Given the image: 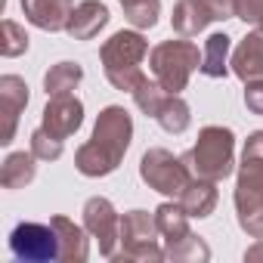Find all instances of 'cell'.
<instances>
[{
  "mask_svg": "<svg viewBox=\"0 0 263 263\" xmlns=\"http://www.w3.org/2000/svg\"><path fill=\"white\" fill-rule=\"evenodd\" d=\"M130 140H134V118L121 105H105L93 124V137L74 152V167L96 180V177H108L121 167Z\"/></svg>",
  "mask_w": 263,
  "mask_h": 263,
  "instance_id": "1",
  "label": "cell"
},
{
  "mask_svg": "<svg viewBox=\"0 0 263 263\" xmlns=\"http://www.w3.org/2000/svg\"><path fill=\"white\" fill-rule=\"evenodd\" d=\"M149 56V41L143 37V31H115L102 50H99V59H102V71L108 78V84L115 90H127L134 93L146 71H143V59Z\"/></svg>",
  "mask_w": 263,
  "mask_h": 263,
  "instance_id": "2",
  "label": "cell"
},
{
  "mask_svg": "<svg viewBox=\"0 0 263 263\" xmlns=\"http://www.w3.org/2000/svg\"><path fill=\"white\" fill-rule=\"evenodd\" d=\"M183 161L195 180L223 183L235 167V134L229 127H220V124L201 127L198 143L183 155Z\"/></svg>",
  "mask_w": 263,
  "mask_h": 263,
  "instance_id": "3",
  "label": "cell"
},
{
  "mask_svg": "<svg viewBox=\"0 0 263 263\" xmlns=\"http://www.w3.org/2000/svg\"><path fill=\"white\" fill-rule=\"evenodd\" d=\"M149 68L167 93L186 90L192 71L201 68V53L192 41H161L149 50Z\"/></svg>",
  "mask_w": 263,
  "mask_h": 263,
  "instance_id": "4",
  "label": "cell"
},
{
  "mask_svg": "<svg viewBox=\"0 0 263 263\" xmlns=\"http://www.w3.org/2000/svg\"><path fill=\"white\" fill-rule=\"evenodd\" d=\"M158 226L155 214L149 211H127L121 217V251H115L108 260L124 263V260H137V263H158L164 260V248L158 245Z\"/></svg>",
  "mask_w": 263,
  "mask_h": 263,
  "instance_id": "5",
  "label": "cell"
},
{
  "mask_svg": "<svg viewBox=\"0 0 263 263\" xmlns=\"http://www.w3.org/2000/svg\"><path fill=\"white\" fill-rule=\"evenodd\" d=\"M140 177L149 189H155L167 198H180L183 189L192 183V174H189L186 161L177 158L167 149H149L140 158Z\"/></svg>",
  "mask_w": 263,
  "mask_h": 263,
  "instance_id": "6",
  "label": "cell"
},
{
  "mask_svg": "<svg viewBox=\"0 0 263 263\" xmlns=\"http://www.w3.org/2000/svg\"><path fill=\"white\" fill-rule=\"evenodd\" d=\"M10 251L25 263H50L59 260V238L50 223H19L10 232Z\"/></svg>",
  "mask_w": 263,
  "mask_h": 263,
  "instance_id": "7",
  "label": "cell"
},
{
  "mask_svg": "<svg viewBox=\"0 0 263 263\" xmlns=\"http://www.w3.org/2000/svg\"><path fill=\"white\" fill-rule=\"evenodd\" d=\"M81 214H84V229L90 232V238L99 241V254L111 257L121 245V214L115 211V204L102 195H93L87 198Z\"/></svg>",
  "mask_w": 263,
  "mask_h": 263,
  "instance_id": "8",
  "label": "cell"
},
{
  "mask_svg": "<svg viewBox=\"0 0 263 263\" xmlns=\"http://www.w3.org/2000/svg\"><path fill=\"white\" fill-rule=\"evenodd\" d=\"M84 124V102L74 93H59L47 99V108L41 115V127H47L53 137L68 140L71 134H78Z\"/></svg>",
  "mask_w": 263,
  "mask_h": 263,
  "instance_id": "9",
  "label": "cell"
},
{
  "mask_svg": "<svg viewBox=\"0 0 263 263\" xmlns=\"http://www.w3.org/2000/svg\"><path fill=\"white\" fill-rule=\"evenodd\" d=\"M28 105V84L19 74H4L0 78V111H4V134H0V146H10L19 127V115Z\"/></svg>",
  "mask_w": 263,
  "mask_h": 263,
  "instance_id": "10",
  "label": "cell"
},
{
  "mask_svg": "<svg viewBox=\"0 0 263 263\" xmlns=\"http://www.w3.org/2000/svg\"><path fill=\"white\" fill-rule=\"evenodd\" d=\"M108 7L99 4V0H81L74 4L71 16H68V25H65V34L71 41H93L105 25H108Z\"/></svg>",
  "mask_w": 263,
  "mask_h": 263,
  "instance_id": "11",
  "label": "cell"
},
{
  "mask_svg": "<svg viewBox=\"0 0 263 263\" xmlns=\"http://www.w3.org/2000/svg\"><path fill=\"white\" fill-rule=\"evenodd\" d=\"M25 19L41 31H65L74 0H19Z\"/></svg>",
  "mask_w": 263,
  "mask_h": 263,
  "instance_id": "12",
  "label": "cell"
},
{
  "mask_svg": "<svg viewBox=\"0 0 263 263\" xmlns=\"http://www.w3.org/2000/svg\"><path fill=\"white\" fill-rule=\"evenodd\" d=\"M50 226L56 229V238H59V260L62 263H84L90 257V232L84 226H78L74 220L56 214L50 217Z\"/></svg>",
  "mask_w": 263,
  "mask_h": 263,
  "instance_id": "13",
  "label": "cell"
},
{
  "mask_svg": "<svg viewBox=\"0 0 263 263\" xmlns=\"http://www.w3.org/2000/svg\"><path fill=\"white\" fill-rule=\"evenodd\" d=\"M229 68L245 84L263 78V31H251L245 34V41H238V47L232 50Z\"/></svg>",
  "mask_w": 263,
  "mask_h": 263,
  "instance_id": "14",
  "label": "cell"
},
{
  "mask_svg": "<svg viewBox=\"0 0 263 263\" xmlns=\"http://www.w3.org/2000/svg\"><path fill=\"white\" fill-rule=\"evenodd\" d=\"M235 186L251 189V192H263V130H254V134L245 140Z\"/></svg>",
  "mask_w": 263,
  "mask_h": 263,
  "instance_id": "15",
  "label": "cell"
},
{
  "mask_svg": "<svg viewBox=\"0 0 263 263\" xmlns=\"http://www.w3.org/2000/svg\"><path fill=\"white\" fill-rule=\"evenodd\" d=\"M211 22H214V13L208 10L204 0H177L174 16H171V25L180 37H195Z\"/></svg>",
  "mask_w": 263,
  "mask_h": 263,
  "instance_id": "16",
  "label": "cell"
},
{
  "mask_svg": "<svg viewBox=\"0 0 263 263\" xmlns=\"http://www.w3.org/2000/svg\"><path fill=\"white\" fill-rule=\"evenodd\" d=\"M155 226H158V232H161V238H164V248L167 245H177V241H183V238H189L192 235V229H189V214L183 211V204L174 198V201H161L158 208H155Z\"/></svg>",
  "mask_w": 263,
  "mask_h": 263,
  "instance_id": "17",
  "label": "cell"
},
{
  "mask_svg": "<svg viewBox=\"0 0 263 263\" xmlns=\"http://www.w3.org/2000/svg\"><path fill=\"white\" fill-rule=\"evenodd\" d=\"M232 201H235V217H238L241 232H248L251 238H263V192L235 186Z\"/></svg>",
  "mask_w": 263,
  "mask_h": 263,
  "instance_id": "18",
  "label": "cell"
},
{
  "mask_svg": "<svg viewBox=\"0 0 263 263\" xmlns=\"http://www.w3.org/2000/svg\"><path fill=\"white\" fill-rule=\"evenodd\" d=\"M229 59H232V37L217 31L204 41V53H201V74L204 78H226L232 68H229Z\"/></svg>",
  "mask_w": 263,
  "mask_h": 263,
  "instance_id": "19",
  "label": "cell"
},
{
  "mask_svg": "<svg viewBox=\"0 0 263 263\" xmlns=\"http://www.w3.org/2000/svg\"><path fill=\"white\" fill-rule=\"evenodd\" d=\"M217 198H220V195H217V183H211V180H195V177H192V183L183 189V195H180L177 201L183 204V211H186L189 217L204 220V217L214 214Z\"/></svg>",
  "mask_w": 263,
  "mask_h": 263,
  "instance_id": "20",
  "label": "cell"
},
{
  "mask_svg": "<svg viewBox=\"0 0 263 263\" xmlns=\"http://www.w3.org/2000/svg\"><path fill=\"white\" fill-rule=\"evenodd\" d=\"M37 155L34 152H13L0 167V186L4 189H25L37 177Z\"/></svg>",
  "mask_w": 263,
  "mask_h": 263,
  "instance_id": "21",
  "label": "cell"
},
{
  "mask_svg": "<svg viewBox=\"0 0 263 263\" xmlns=\"http://www.w3.org/2000/svg\"><path fill=\"white\" fill-rule=\"evenodd\" d=\"M155 121L161 124V130L180 137V134H186L189 124H192V108H189V102L180 93H167V99H164L161 111L155 115Z\"/></svg>",
  "mask_w": 263,
  "mask_h": 263,
  "instance_id": "22",
  "label": "cell"
},
{
  "mask_svg": "<svg viewBox=\"0 0 263 263\" xmlns=\"http://www.w3.org/2000/svg\"><path fill=\"white\" fill-rule=\"evenodd\" d=\"M81 81H84V68H81L78 62H68V59H65V62H56V65L47 68V74H44V90H47V96L74 93Z\"/></svg>",
  "mask_w": 263,
  "mask_h": 263,
  "instance_id": "23",
  "label": "cell"
},
{
  "mask_svg": "<svg viewBox=\"0 0 263 263\" xmlns=\"http://www.w3.org/2000/svg\"><path fill=\"white\" fill-rule=\"evenodd\" d=\"M124 7V16L127 22L146 31V28H155L158 25V16H161V0H121Z\"/></svg>",
  "mask_w": 263,
  "mask_h": 263,
  "instance_id": "24",
  "label": "cell"
},
{
  "mask_svg": "<svg viewBox=\"0 0 263 263\" xmlns=\"http://www.w3.org/2000/svg\"><path fill=\"white\" fill-rule=\"evenodd\" d=\"M134 96V102H137V108L146 115V118H155L158 111H161V105H164V99H167V90L158 84V81H149V74L143 78V84L130 93Z\"/></svg>",
  "mask_w": 263,
  "mask_h": 263,
  "instance_id": "25",
  "label": "cell"
},
{
  "mask_svg": "<svg viewBox=\"0 0 263 263\" xmlns=\"http://www.w3.org/2000/svg\"><path fill=\"white\" fill-rule=\"evenodd\" d=\"M164 260H174V263H198V260H211V248L192 232L189 238L177 241V245H167L164 248Z\"/></svg>",
  "mask_w": 263,
  "mask_h": 263,
  "instance_id": "26",
  "label": "cell"
},
{
  "mask_svg": "<svg viewBox=\"0 0 263 263\" xmlns=\"http://www.w3.org/2000/svg\"><path fill=\"white\" fill-rule=\"evenodd\" d=\"M0 53H4L7 59H16L22 53H28V34L19 22L13 19H4L0 22Z\"/></svg>",
  "mask_w": 263,
  "mask_h": 263,
  "instance_id": "27",
  "label": "cell"
},
{
  "mask_svg": "<svg viewBox=\"0 0 263 263\" xmlns=\"http://www.w3.org/2000/svg\"><path fill=\"white\" fill-rule=\"evenodd\" d=\"M65 140H59V137H53L47 127H37L34 134H31V152L37 155V161H59L62 158V146Z\"/></svg>",
  "mask_w": 263,
  "mask_h": 263,
  "instance_id": "28",
  "label": "cell"
},
{
  "mask_svg": "<svg viewBox=\"0 0 263 263\" xmlns=\"http://www.w3.org/2000/svg\"><path fill=\"white\" fill-rule=\"evenodd\" d=\"M235 19L263 31V0H235Z\"/></svg>",
  "mask_w": 263,
  "mask_h": 263,
  "instance_id": "29",
  "label": "cell"
},
{
  "mask_svg": "<svg viewBox=\"0 0 263 263\" xmlns=\"http://www.w3.org/2000/svg\"><path fill=\"white\" fill-rule=\"evenodd\" d=\"M245 105H248V111L263 118V78L245 84Z\"/></svg>",
  "mask_w": 263,
  "mask_h": 263,
  "instance_id": "30",
  "label": "cell"
},
{
  "mask_svg": "<svg viewBox=\"0 0 263 263\" xmlns=\"http://www.w3.org/2000/svg\"><path fill=\"white\" fill-rule=\"evenodd\" d=\"M208 10L214 13V22H223V19H235V0H204Z\"/></svg>",
  "mask_w": 263,
  "mask_h": 263,
  "instance_id": "31",
  "label": "cell"
},
{
  "mask_svg": "<svg viewBox=\"0 0 263 263\" xmlns=\"http://www.w3.org/2000/svg\"><path fill=\"white\" fill-rule=\"evenodd\" d=\"M260 260H263V238H257V245L245 251V263H260Z\"/></svg>",
  "mask_w": 263,
  "mask_h": 263,
  "instance_id": "32",
  "label": "cell"
},
{
  "mask_svg": "<svg viewBox=\"0 0 263 263\" xmlns=\"http://www.w3.org/2000/svg\"><path fill=\"white\" fill-rule=\"evenodd\" d=\"M118 4H121V0H118Z\"/></svg>",
  "mask_w": 263,
  "mask_h": 263,
  "instance_id": "33",
  "label": "cell"
}]
</instances>
